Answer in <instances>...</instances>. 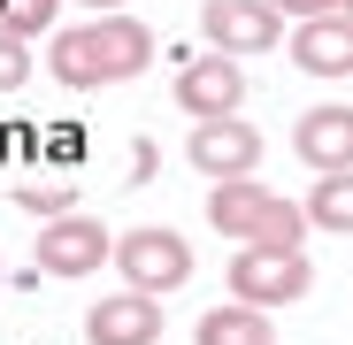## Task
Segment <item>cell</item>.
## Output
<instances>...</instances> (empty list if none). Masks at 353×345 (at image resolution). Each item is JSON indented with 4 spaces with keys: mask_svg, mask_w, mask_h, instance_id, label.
Here are the masks:
<instances>
[{
    "mask_svg": "<svg viewBox=\"0 0 353 345\" xmlns=\"http://www.w3.org/2000/svg\"><path fill=\"white\" fill-rule=\"evenodd\" d=\"M46 70L70 92H100V85H131L154 70V31L139 16H92L62 39H46Z\"/></svg>",
    "mask_w": 353,
    "mask_h": 345,
    "instance_id": "cell-1",
    "label": "cell"
},
{
    "mask_svg": "<svg viewBox=\"0 0 353 345\" xmlns=\"http://www.w3.org/2000/svg\"><path fill=\"white\" fill-rule=\"evenodd\" d=\"M115 269H123L131 292L161 300V292H176V284H192V238L169 230V222H139V230L115 238Z\"/></svg>",
    "mask_w": 353,
    "mask_h": 345,
    "instance_id": "cell-2",
    "label": "cell"
},
{
    "mask_svg": "<svg viewBox=\"0 0 353 345\" xmlns=\"http://www.w3.org/2000/svg\"><path fill=\"white\" fill-rule=\"evenodd\" d=\"M315 292V269L307 253H261V246H239V261H230V300L239 307H292Z\"/></svg>",
    "mask_w": 353,
    "mask_h": 345,
    "instance_id": "cell-3",
    "label": "cell"
},
{
    "mask_svg": "<svg viewBox=\"0 0 353 345\" xmlns=\"http://www.w3.org/2000/svg\"><path fill=\"white\" fill-rule=\"evenodd\" d=\"M100 261H115L108 222H92V215H54V222H39V246H31V269H39V276H100Z\"/></svg>",
    "mask_w": 353,
    "mask_h": 345,
    "instance_id": "cell-4",
    "label": "cell"
},
{
    "mask_svg": "<svg viewBox=\"0 0 353 345\" xmlns=\"http://www.w3.org/2000/svg\"><path fill=\"white\" fill-rule=\"evenodd\" d=\"M185 161L200 169L208 185H239V177H254V161H261V131L246 123V115H215V123H192Z\"/></svg>",
    "mask_w": 353,
    "mask_h": 345,
    "instance_id": "cell-5",
    "label": "cell"
},
{
    "mask_svg": "<svg viewBox=\"0 0 353 345\" xmlns=\"http://www.w3.org/2000/svg\"><path fill=\"white\" fill-rule=\"evenodd\" d=\"M200 31H208V54H230V62L284 46V16L269 8V0H208Z\"/></svg>",
    "mask_w": 353,
    "mask_h": 345,
    "instance_id": "cell-6",
    "label": "cell"
},
{
    "mask_svg": "<svg viewBox=\"0 0 353 345\" xmlns=\"http://www.w3.org/2000/svg\"><path fill=\"white\" fill-rule=\"evenodd\" d=\"M239 100H246V70L230 62V54H192V62L176 70V107H185L192 123L239 115Z\"/></svg>",
    "mask_w": 353,
    "mask_h": 345,
    "instance_id": "cell-7",
    "label": "cell"
},
{
    "mask_svg": "<svg viewBox=\"0 0 353 345\" xmlns=\"http://www.w3.org/2000/svg\"><path fill=\"white\" fill-rule=\"evenodd\" d=\"M292 154H300L315 177H338V169H353V107H345V100L307 107L300 123H292Z\"/></svg>",
    "mask_w": 353,
    "mask_h": 345,
    "instance_id": "cell-8",
    "label": "cell"
},
{
    "mask_svg": "<svg viewBox=\"0 0 353 345\" xmlns=\"http://www.w3.org/2000/svg\"><path fill=\"white\" fill-rule=\"evenodd\" d=\"M284 54H292V70H307V77H353V16L330 8V16L300 23L284 39Z\"/></svg>",
    "mask_w": 353,
    "mask_h": 345,
    "instance_id": "cell-9",
    "label": "cell"
},
{
    "mask_svg": "<svg viewBox=\"0 0 353 345\" xmlns=\"http://www.w3.org/2000/svg\"><path fill=\"white\" fill-rule=\"evenodd\" d=\"M85 337H92V345H161V300H146V292H108V300L85 315Z\"/></svg>",
    "mask_w": 353,
    "mask_h": 345,
    "instance_id": "cell-10",
    "label": "cell"
},
{
    "mask_svg": "<svg viewBox=\"0 0 353 345\" xmlns=\"http://www.w3.org/2000/svg\"><path fill=\"white\" fill-rule=\"evenodd\" d=\"M269 200H276V192H269V185H254V177L215 185V192H208V222L223 230V238H239V246H246V238H254V222L269 215Z\"/></svg>",
    "mask_w": 353,
    "mask_h": 345,
    "instance_id": "cell-11",
    "label": "cell"
},
{
    "mask_svg": "<svg viewBox=\"0 0 353 345\" xmlns=\"http://www.w3.org/2000/svg\"><path fill=\"white\" fill-rule=\"evenodd\" d=\"M192 345H276V322L261 315V307H208L200 315V330H192Z\"/></svg>",
    "mask_w": 353,
    "mask_h": 345,
    "instance_id": "cell-12",
    "label": "cell"
},
{
    "mask_svg": "<svg viewBox=\"0 0 353 345\" xmlns=\"http://www.w3.org/2000/svg\"><path fill=\"white\" fill-rule=\"evenodd\" d=\"M307 230H315V222H307L300 200H269V215L254 222V238H246V246H261V253H300Z\"/></svg>",
    "mask_w": 353,
    "mask_h": 345,
    "instance_id": "cell-13",
    "label": "cell"
},
{
    "mask_svg": "<svg viewBox=\"0 0 353 345\" xmlns=\"http://www.w3.org/2000/svg\"><path fill=\"white\" fill-rule=\"evenodd\" d=\"M300 207H307L315 230H338V238H345V230H353V169H338V177H315V192H307Z\"/></svg>",
    "mask_w": 353,
    "mask_h": 345,
    "instance_id": "cell-14",
    "label": "cell"
},
{
    "mask_svg": "<svg viewBox=\"0 0 353 345\" xmlns=\"http://www.w3.org/2000/svg\"><path fill=\"white\" fill-rule=\"evenodd\" d=\"M54 16H62V0H0V39H46Z\"/></svg>",
    "mask_w": 353,
    "mask_h": 345,
    "instance_id": "cell-15",
    "label": "cell"
},
{
    "mask_svg": "<svg viewBox=\"0 0 353 345\" xmlns=\"http://www.w3.org/2000/svg\"><path fill=\"white\" fill-rule=\"evenodd\" d=\"M23 77H31V46L23 39H0V92H16Z\"/></svg>",
    "mask_w": 353,
    "mask_h": 345,
    "instance_id": "cell-16",
    "label": "cell"
},
{
    "mask_svg": "<svg viewBox=\"0 0 353 345\" xmlns=\"http://www.w3.org/2000/svg\"><path fill=\"white\" fill-rule=\"evenodd\" d=\"M23 207H31V215H46V222H54V215H77V200H70L62 185H46V192L31 185V192H23Z\"/></svg>",
    "mask_w": 353,
    "mask_h": 345,
    "instance_id": "cell-17",
    "label": "cell"
},
{
    "mask_svg": "<svg viewBox=\"0 0 353 345\" xmlns=\"http://www.w3.org/2000/svg\"><path fill=\"white\" fill-rule=\"evenodd\" d=\"M276 16H292V23H315V16H330V8H345V0H269Z\"/></svg>",
    "mask_w": 353,
    "mask_h": 345,
    "instance_id": "cell-18",
    "label": "cell"
},
{
    "mask_svg": "<svg viewBox=\"0 0 353 345\" xmlns=\"http://www.w3.org/2000/svg\"><path fill=\"white\" fill-rule=\"evenodd\" d=\"M77 8H92V16H123V0H77Z\"/></svg>",
    "mask_w": 353,
    "mask_h": 345,
    "instance_id": "cell-19",
    "label": "cell"
},
{
    "mask_svg": "<svg viewBox=\"0 0 353 345\" xmlns=\"http://www.w3.org/2000/svg\"><path fill=\"white\" fill-rule=\"evenodd\" d=\"M345 16H353V0H345Z\"/></svg>",
    "mask_w": 353,
    "mask_h": 345,
    "instance_id": "cell-20",
    "label": "cell"
},
{
    "mask_svg": "<svg viewBox=\"0 0 353 345\" xmlns=\"http://www.w3.org/2000/svg\"><path fill=\"white\" fill-rule=\"evenodd\" d=\"M0 284H8V276H0Z\"/></svg>",
    "mask_w": 353,
    "mask_h": 345,
    "instance_id": "cell-21",
    "label": "cell"
}]
</instances>
